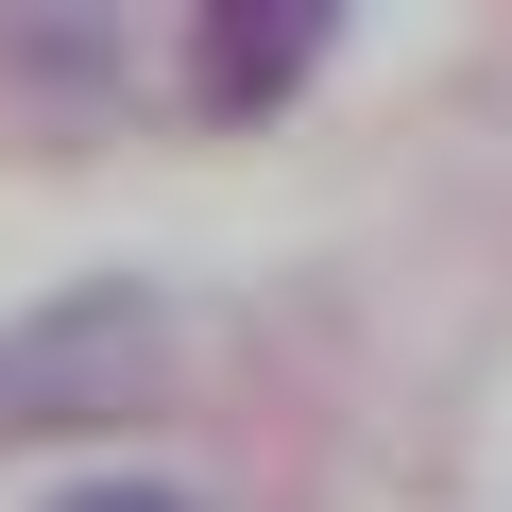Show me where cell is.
<instances>
[{"label":"cell","instance_id":"cell-2","mask_svg":"<svg viewBox=\"0 0 512 512\" xmlns=\"http://www.w3.org/2000/svg\"><path fill=\"white\" fill-rule=\"evenodd\" d=\"M342 18H359V0H188V35H171V103H188L205 137L291 120V103L325 86Z\"/></svg>","mask_w":512,"mask_h":512},{"label":"cell","instance_id":"cell-4","mask_svg":"<svg viewBox=\"0 0 512 512\" xmlns=\"http://www.w3.org/2000/svg\"><path fill=\"white\" fill-rule=\"evenodd\" d=\"M35 512H222V495H188V478H137V461H103V478H52Z\"/></svg>","mask_w":512,"mask_h":512},{"label":"cell","instance_id":"cell-3","mask_svg":"<svg viewBox=\"0 0 512 512\" xmlns=\"http://www.w3.org/2000/svg\"><path fill=\"white\" fill-rule=\"evenodd\" d=\"M120 120L103 0H0V154H86Z\"/></svg>","mask_w":512,"mask_h":512},{"label":"cell","instance_id":"cell-1","mask_svg":"<svg viewBox=\"0 0 512 512\" xmlns=\"http://www.w3.org/2000/svg\"><path fill=\"white\" fill-rule=\"evenodd\" d=\"M171 376H188V308L154 274H69L0 325V444H103L171 410Z\"/></svg>","mask_w":512,"mask_h":512}]
</instances>
